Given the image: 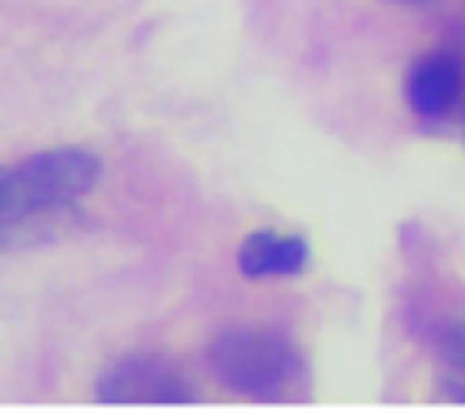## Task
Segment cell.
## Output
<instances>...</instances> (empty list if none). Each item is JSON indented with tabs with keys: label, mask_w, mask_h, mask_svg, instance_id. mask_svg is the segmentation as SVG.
<instances>
[{
	"label": "cell",
	"mask_w": 465,
	"mask_h": 418,
	"mask_svg": "<svg viewBox=\"0 0 465 418\" xmlns=\"http://www.w3.org/2000/svg\"><path fill=\"white\" fill-rule=\"evenodd\" d=\"M443 360H447L458 374H465V323H454V327L443 334Z\"/></svg>",
	"instance_id": "52a82bcc"
},
{
	"label": "cell",
	"mask_w": 465,
	"mask_h": 418,
	"mask_svg": "<svg viewBox=\"0 0 465 418\" xmlns=\"http://www.w3.org/2000/svg\"><path fill=\"white\" fill-rule=\"evenodd\" d=\"M305 262H309V244L302 236H283L272 229H258V233L243 236L240 254H236L240 273L251 280L294 276V273H302Z\"/></svg>",
	"instance_id": "5b68a950"
},
{
	"label": "cell",
	"mask_w": 465,
	"mask_h": 418,
	"mask_svg": "<svg viewBox=\"0 0 465 418\" xmlns=\"http://www.w3.org/2000/svg\"><path fill=\"white\" fill-rule=\"evenodd\" d=\"M98 400L105 403H189L196 400L189 382L156 356H124L98 378Z\"/></svg>",
	"instance_id": "3957f363"
},
{
	"label": "cell",
	"mask_w": 465,
	"mask_h": 418,
	"mask_svg": "<svg viewBox=\"0 0 465 418\" xmlns=\"http://www.w3.org/2000/svg\"><path fill=\"white\" fill-rule=\"evenodd\" d=\"M51 222V214H44L33 196L25 193L18 167H0V247H15L22 240H36Z\"/></svg>",
	"instance_id": "8992f818"
},
{
	"label": "cell",
	"mask_w": 465,
	"mask_h": 418,
	"mask_svg": "<svg viewBox=\"0 0 465 418\" xmlns=\"http://www.w3.org/2000/svg\"><path fill=\"white\" fill-rule=\"evenodd\" d=\"M211 371L236 393L272 400L302 378L298 349L276 334L258 327H229L207 349Z\"/></svg>",
	"instance_id": "6da1fadb"
},
{
	"label": "cell",
	"mask_w": 465,
	"mask_h": 418,
	"mask_svg": "<svg viewBox=\"0 0 465 418\" xmlns=\"http://www.w3.org/2000/svg\"><path fill=\"white\" fill-rule=\"evenodd\" d=\"M403 91H407V102L418 116L440 120L443 113H450V105L465 91V65L450 51H432L411 65Z\"/></svg>",
	"instance_id": "277c9868"
},
{
	"label": "cell",
	"mask_w": 465,
	"mask_h": 418,
	"mask_svg": "<svg viewBox=\"0 0 465 418\" xmlns=\"http://www.w3.org/2000/svg\"><path fill=\"white\" fill-rule=\"evenodd\" d=\"M98 171V156L87 149H47L18 164L25 193L51 218L76 211V204L94 189Z\"/></svg>",
	"instance_id": "7a4b0ae2"
}]
</instances>
